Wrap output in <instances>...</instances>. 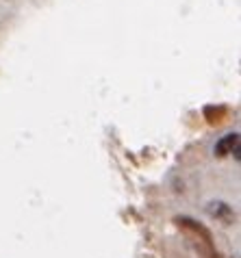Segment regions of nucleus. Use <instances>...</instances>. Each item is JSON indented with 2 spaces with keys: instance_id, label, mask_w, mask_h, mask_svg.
<instances>
[{
  "instance_id": "3",
  "label": "nucleus",
  "mask_w": 241,
  "mask_h": 258,
  "mask_svg": "<svg viewBox=\"0 0 241 258\" xmlns=\"http://www.w3.org/2000/svg\"><path fill=\"white\" fill-rule=\"evenodd\" d=\"M228 117V109L224 104H209L204 106V119L209 121L211 126H219L222 121H226Z\"/></svg>"
},
{
  "instance_id": "2",
  "label": "nucleus",
  "mask_w": 241,
  "mask_h": 258,
  "mask_svg": "<svg viewBox=\"0 0 241 258\" xmlns=\"http://www.w3.org/2000/svg\"><path fill=\"white\" fill-rule=\"evenodd\" d=\"M235 150H239V135L237 133H230V135H226V137H222L217 143H215V156H228L232 154Z\"/></svg>"
},
{
  "instance_id": "4",
  "label": "nucleus",
  "mask_w": 241,
  "mask_h": 258,
  "mask_svg": "<svg viewBox=\"0 0 241 258\" xmlns=\"http://www.w3.org/2000/svg\"><path fill=\"white\" fill-rule=\"evenodd\" d=\"M209 206H211L209 213L213 215V217L222 219L224 224H232V221H235V215H232V211H230L228 204H224V202H213V204H209Z\"/></svg>"
},
{
  "instance_id": "1",
  "label": "nucleus",
  "mask_w": 241,
  "mask_h": 258,
  "mask_svg": "<svg viewBox=\"0 0 241 258\" xmlns=\"http://www.w3.org/2000/svg\"><path fill=\"white\" fill-rule=\"evenodd\" d=\"M176 226L178 230L183 232L189 239V243L194 245V249L198 252L200 258H219L217 249H215V241H213V234L209 232V228H204L202 224H198L196 219L191 217H176Z\"/></svg>"
}]
</instances>
